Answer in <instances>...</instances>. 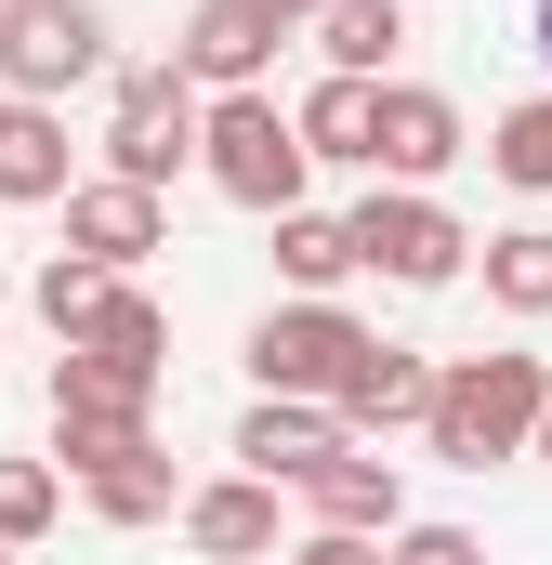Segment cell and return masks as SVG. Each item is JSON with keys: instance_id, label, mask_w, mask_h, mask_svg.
<instances>
[{"instance_id": "7a4b0ae2", "label": "cell", "mask_w": 552, "mask_h": 565, "mask_svg": "<svg viewBox=\"0 0 552 565\" xmlns=\"http://www.w3.org/2000/svg\"><path fill=\"white\" fill-rule=\"evenodd\" d=\"M198 171H211V198H237V211H302V184H316V158L289 132V106L276 93H211L198 106Z\"/></svg>"}, {"instance_id": "4316f807", "label": "cell", "mask_w": 552, "mask_h": 565, "mask_svg": "<svg viewBox=\"0 0 552 565\" xmlns=\"http://www.w3.org/2000/svg\"><path fill=\"white\" fill-rule=\"evenodd\" d=\"M276 565H382V540H342V526H302Z\"/></svg>"}, {"instance_id": "d4e9b609", "label": "cell", "mask_w": 552, "mask_h": 565, "mask_svg": "<svg viewBox=\"0 0 552 565\" xmlns=\"http://www.w3.org/2000/svg\"><path fill=\"white\" fill-rule=\"evenodd\" d=\"M53 408H158V382H132V369H106V355H53Z\"/></svg>"}, {"instance_id": "d6986e66", "label": "cell", "mask_w": 552, "mask_h": 565, "mask_svg": "<svg viewBox=\"0 0 552 565\" xmlns=\"http://www.w3.org/2000/svg\"><path fill=\"white\" fill-rule=\"evenodd\" d=\"M289 132L316 171H369V79H316L302 106H289Z\"/></svg>"}, {"instance_id": "9c48e42d", "label": "cell", "mask_w": 552, "mask_h": 565, "mask_svg": "<svg viewBox=\"0 0 552 565\" xmlns=\"http://www.w3.org/2000/svg\"><path fill=\"white\" fill-rule=\"evenodd\" d=\"M53 211H66V250L106 264V277H132L145 250H171V198H158V184H119V171H79Z\"/></svg>"}, {"instance_id": "f546056e", "label": "cell", "mask_w": 552, "mask_h": 565, "mask_svg": "<svg viewBox=\"0 0 552 565\" xmlns=\"http://www.w3.org/2000/svg\"><path fill=\"white\" fill-rule=\"evenodd\" d=\"M540 66H552V0H540Z\"/></svg>"}, {"instance_id": "277c9868", "label": "cell", "mask_w": 552, "mask_h": 565, "mask_svg": "<svg viewBox=\"0 0 552 565\" xmlns=\"http://www.w3.org/2000/svg\"><path fill=\"white\" fill-rule=\"evenodd\" d=\"M106 0H0V93L13 106H66L79 79H106Z\"/></svg>"}, {"instance_id": "30bf717a", "label": "cell", "mask_w": 552, "mask_h": 565, "mask_svg": "<svg viewBox=\"0 0 552 565\" xmlns=\"http://www.w3.org/2000/svg\"><path fill=\"white\" fill-rule=\"evenodd\" d=\"M302 513L342 526V540H395V526H408V460H382V447H329V460L302 473Z\"/></svg>"}, {"instance_id": "ac0fdd59", "label": "cell", "mask_w": 552, "mask_h": 565, "mask_svg": "<svg viewBox=\"0 0 552 565\" xmlns=\"http://www.w3.org/2000/svg\"><path fill=\"white\" fill-rule=\"evenodd\" d=\"M276 277H289V302H342V277H355L342 211H276Z\"/></svg>"}, {"instance_id": "e0dca14e", "label": "cell", "mask_w": 552, "mask_h": 565, "mask_svg": "<svg viewBox=\"0 0 552 565\" xmlns=\"http://www.w3.org/2000/svg\"><path fill=\"white\" fill-rule=\"evenodd\" d=\"M79 355H106V369H132V382H171V316L145 302L132 277L93 302V329H79Z\"/></svg>"}, {"instance_id": "8992f818", "label": "cell", "mask_w": 552, "mask_h": 565, "mask_svg": "<svg viewBox=\"0 0 552 565\" xmlns=\"http://www.w3.org/2000/svg\"><path fill=\"white\" fill-rule=\"evenodd\" d=\"M355 355H369V329H355L342 302H264V316H251V382H264V395H316V408H329Z\"/></svg>"}, {"instance_id": "2e32d148", "label": "cell", "mask_w": 552, "mask_h": 565, "mask_svg": "<svg viewBox=\"0 0 552 565\" xmlns=\"http://www.w3.org/2000/svg\"><path fill=\"white\" fill-rule=\"evenodd\" d=\"M79 500H93V526H171V513H184V487H171V447L145 434L132 460H106V473H79Z\"/></svg>"}, {"instance_id": "5bb4252c", "label": "cell", "mask_w": 552, "mask_h": 565, "mask_svg": "<svg viewBox=\"0 0 552 565\" xmlns=\"http://www.w3.org/2000/svg\"><path fill=\"white\" fill-rule=\"evenodd\" d=\"M66 184H79L66 106H13V119H0V211H40V198H66Z\"/></svg>"}, {"instance_id": "6da1fadb", "label": "cell", "mask_w": 552, "mask_h": 565, "mask_svg": "<svg viewBox=\"0 0 552 565\" xmlns=\"http://www.w3.org/2000/svg\"><path fill=\"white\" fill-rule=\"evenodd\" d=\"M540 408H552V355H447L434 408H421V447L447 473H487V460H527Z\"/></svg>"}, {"instance_id": "5b68a950", "label": "cell", "mask_w": 552, "mask_h": 565, "mask_svg": "<svg viewBox=\"0 0 552 565\" xmlns=\"http://www.w3.org/2000/svg\"><path fill=\"white\" fill-rule=\"evenodd\" d=\"M198 106H211V93H184L171 66H119V93H106V171L171 198V184L198 171Z\"/></svg>"}, {"instance_id": "44dd1931", "label": "cell", "mask_w": 552, "mask_h": 565, "mask_svg": "<svg viewBox=\"0 0 552 565\" xmlns=\"http://www.w3.org/2000/svg\"><path fill=\"white\" fill-rule=\"evenodd\" d=\"M145 434H158V408H53V473L79 487V473H106V460H132Z\"/></svg>"}, {"instance_id": "cb8c5ba5", "label": "cell", "mask_w": 552, "mask_h": 565, "mask_svg": "<svg viewBox=\"0 0 552 565\" xmlns=\"http://www.w3.org/2000/svg\"><path fill=\"white\" fill-rule=\"evenodd\" d=\"M106 289H119V277H106V264H79V250H53V264H40V329H53V342H79Z\"/></svg>"}, {"instance_id": "603a6c76", "label": "cell", "mask_w": 552, "mask_h": 565, "mask_svg": "<svg viewBox=\"0 0 552 565\" xmlns=\"http://www.w3.org/2000/svg\"><path fill=\"white\" fill-rule=\"evenodd\" d=\"M53 513H66V473L53 460H0V553L53 540Z\"/></svg>"}, {"instance_id": "7402d4cb", "label": "cell", "mask_w": 552, "mask_h": 565, "mask_svg": "<svg viewBox=\"0 0 552 565\" xmlns=\"http://www.w3.org/2000/svg\"><path fill=\"white\" fill-rule=\"evenodd\" d=\"M487 171H500V184H527V198H552V93H527V106H500V119H487Z\"/></svg>"}, {"instance_id": "f1b7e54d", "label": "cell", "mask_w": 552, "mask_h": 565, "mask_svg": "<svg viewBox=\"0 0 552 565\" xmlns=\"http://www.w3.org/2000/svg\"><path fill=\"white\" fill-rule=\"evenodd\" d=\"M527 447H540V460H552V408H540V434H527Z\"/></svg>"}, {"instance_id": "7c38bea8", "label": "cell", "mask_w": 552, "mask_h": 565, "mask_svg": "<svg viewBox=\"0 0 552 565\" xmlns=\"http://www.w3.org/2000/svg\"><path fill=\"white\" fill-rule=\"evenodd\" d=\"M329 408H342L355 447H369V434H421V408H434V355H408V342H382V329H369V355L342 369V395H329Z\"/></svg>"}, {"instance_id": "9a60e30c", "label": "cell", "mask_w": 552, "mask_h": 565, "mask_svg": "<svg viewBox=\"0 0 552 565\" xmlns=\"http://www.w3.org/2000/svg\"><path fill=\"white\" fill-rule=\"evenodd\" d=\"M316 53H329V79H395L408 0H329V13H316Z\"/></svg>"}, {"instance_id": "484cf974", "label": "cell", "mask_w": 552, "mask_h": 565, "mask_svg": "<svg viewBox=\"0 0 552 565\" xmlns=\"http://www.w3.org/2000/svg\"><path fill=\"white\" fill-rule=\"evenodd\" d=\"M382 565H487V540H474V526H395V540H382Z\"/></svg>"}, {"instance_id": "ba28073f", "label": "cell", "mask_w": 552, "mask_h": 565, "mask_svg": "<svg viewBox=\"0 0 552 565\" xmlns=\"http://www.w3.org/2000/svg\"><path fill=\"white\" fill-rule=\"evenodd\" d=\"M276 26L264 0H198L184 26H171V79L184 93H276Z\"/></svg>"}, {"instance_id": "1f68e13d", "label": "cell", "mask_w": 552, "mask_h": 565, "mask_svg": "<svg viewBox=\"0 0 552 565\" xmlns=\"http://www.w3.org/2000/svg\"><path fill=\"white\" fill-rule=\"evenodd\" d=\"M0 565H26V553H0Z\"/></svg>"}, {"instance_id": "4fadbf2b", "label": "cell", "mask_w": 552, "mask_h": 565, "mask_svg": "<svg viewBox=\"0 0 552 565\" xmlns=\"http://www.w3.org/2000/svg\"><path fill=\"white\" fill-rule=\"evenodd\" d=\"M329 447H355V434H342V408H316V395H251V422H237V473L302 487Z\"/></svg>"}, {"instance_id": "4dcf8cb0", "label": "cell", "mask_w": 552, "mask_h": 565, "mask_svg": "<svg viewBox=\"0 0 552 565\" xmlns=\"http://www.w3.org/2000/svg\"><path fill=\"white\" fill-rule=\"evenodd\" d=\"M0 119H13V93H0Z\"/></svg>"}, {"instance_id": "3957f363", "label": "cell", "mask_w": 552, "mask_h": 565, "mask_svg": "<svg viewBox=\"0 0 552 565\" xmlns=\"http://www.w3.org/2000/svg\"><path fill=\"white\" fill-rule=\"evenodd\" d=\"M342 237H355V277H395V289L474 277V224H460L434 184H369V198L342 211Z\"/></svg>"}, {"instance_id": "83f0119b", "label": "cell", "mask_w": 552, "mask_h": 565, "mask_svg": "<svg viewBox=\"0 0 552 565\" xmlns=\"http://www.w3.org/2000/svg\"><path fill=\"white\" fill-rule=\"evenodd\" d=\"M264 13H276V26H316V13H329V0H264Z\"/></svg>"}, {"instance_id": "8fae6325", "label": "cell", "mask_w": 552, "mask_h": 565, "mask_svg": "<svg viewBox=\"0 0 552 565\" xmlns=\"http://www.w3.org/2000/svg\"><path fill=\"white\" fill-rule=\"evenodd\" d=\"M184 553H211V565H276V553H289L276 487H264V473H211V487H184Z\"/></svg>"}, {"instance_id": "52a82bcc", "label": "cell", "mask_w": 552, "mask_h": 565, "mask_svg": "<svg viewBox=\"0 0 552 565\" xmlns=\"http://www.w3.org/2000/svg\"><path fill=\"white\" fill-rule=\"evenodd\" d=\"M460 158H474V132L434 79H369V184H434Z\"/></svg>"}, {"instance_id": "ffe728a7", "label": "cell", "mask_w": 552, "mask_h": 565, "mask_svg": "<svg viewBox=\"0 0 552 565\" xmlns=\"http://www.w3.org/2000/svg\"><path fill=\"white\" fill-rule=\"evenodd\" d=\"M474 264H487V302H500V316H552V224L474 237Z\"/></svg>"}]
</instances>
